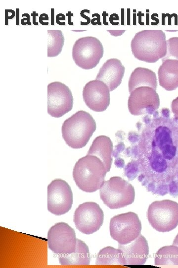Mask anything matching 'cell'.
Masks as SVG:
<instances>
[{"instance_id":"6da1fadb","label":"cell","mask_w":178,"mask_h":268,"mask_svg":"<svg viewBox=\"0 0 178 268\" xmlns=\"http://www.w3.org/2000/svg\"><path fill=\"white\" fill-rule=\"evenodd\" d=\"M165 33L161 30H144L136 33L131 47L134 56L139 61L154 63L167 53Z\"/></svg>"},{"instance_id":"7a4b0ae2","label":"cell","mask_w":178,"mask_h":268,"mask_svg":"<svg viewBox=\"0 0 178 268\" xmlns=\"http://www.w3.org/2000/svg\"><path fill=\"white\" fill-rule=\"evenodd\" d=\"M106 169L97 157L87 154L80 158L74 165L73 178L82 191L93 193L100 189L105 182Z\"/></svg>"},{"instance_id":"3957f363","label":"cell","mask_w":178,"mask_h":268,"mask_svg":"<svg viewBox=\"0 0 178 268\" xmlns=\"http://www.w3.org/2000/svg\"><path fill=\"white\" fill-rule=\"evenodd\" d=\"M96 128L92 116L86 111L79 110L63 122L62 137L69 147L81 148L88 143Z\"/></svg>"},{"instance_id":"277c9868","label":"cell","mask_w":178,"mask_h":268,"mask_svg":"<svg viewBox=\"0 0 178 268\" xmlns=\"http://www.w3.org/2000/svg\"><path fill=\"white\" fill-rule=\"evenodd\" d=\"M100 198L109 208L119 209L133 203L135 198L134 187L119 176L105 181L100 189Z\"/></svg>"},{"instance_id":"5b68a950","label":"cell","mask_w":178,"mask_h":268,"mask_svg":"<svg viewBox=\"0 0 178 268\" xmlns=\"http://www.w3.org/2000/svg\"><path fill=\"white\" fill-rule=\"evenodd\" d=\"M147 219L159 232L173 230L178 225V203L170 200L152 202L147 210Z\"/></svg>"},{"instance_id":"8992f818","label":"cell","mask_w":178,"mask_h":268,"mask_svg":"<svg viewBox=\"0 0 178 268\" xmlns=\"http://www.w3.org/2000/svg\"><path fill=\"white\" fill-rule=\"evenodd\" d=\"M103 53V45L98 39L86 36L75 41L72 55L77 66L84 69H90L98 64Z\"/></svg>"},{"instance_id":"52a82bcc","label":"cell","mask_w":178,"mask_h":268,"mask_svg":"<svg viewBox=\"0 0 178 268\" xmlns=\"http://www.w3.org/2000/svg\"><path fill=\"white\" fill-rule=\"evenodd\" d=\"M141 229V221L133 212L115 215L110 221V236L119 244H127L135 240L140 234Z\"/></svg>"},{"instance_id":"ba28073f","label":"cell","mask_w":178,"mask_h":268,"mask_svg":"<svg viewBox=\"0 0 178 268\" xmlns=\"http://www.w3.org/2000/svg\"><path fill=\"white\" fill-rule=\"evenodd\" d=\"M73 193L68 183L61 179L52 180L47 186V209L51 213L60 215L71 208Z\"/></svg>"},{"instance_id":"9c48e42d","label":"cell","mask_w":178,"mask_h":268,"mask_svg":"<svg viewBox=\"0 0 178 268\" xmlns=\"http://www.w3.org/2000/svg\"><path fill=\"white\" fill-rule=\"evenodd\" d=\"M103 220V210L97 203L92 201L80 204L75 209L73 217L76 228L88 235L98 230Z\"/></svg>"},{"instance_id":"30bf717a","label":"cell","mask_w":178,"mask_h":268,"mask_svg":"<svg viewBox=\"0 0 178 268\" xmlns=\"http://www.w3.org/2000/svg\"><path fill=\"white\" fill-rule=\"evenodd\" d=\"M77 239L74 229L63 222L53 225L47 233L48 248L58 255L74 252L76 248Z\"/></svg>"},{"instance_id":"8fae6325","label":"cell","mask_w":178,"mask_h":268,"mask_svg":"<svg viewBox=\"0 0 178 268\" xmlns=\"http://www.w3.org/2000/svg\"><path fill=\"white\" fill-rule=\"evenodd\" d=\"M73 106L71 91L65 84L52 82L47 85V112L52 117L60 118L70 111Z\"/></svg>"},{"instance_id":"7c38bea8","label":"cell","mask_w":178,"mask_h":268,"mask_svg":"<svg viewBox=\"0 0 178 268\" xmlns=\"http://www.w3.org/2000/svg\"><path fill=\"white\" fill-rule=\"evenodd\" d=\"M160 106V99L154 89L146 86L139 87L130 93L128 106L130 113L134 116L152 115Z\"/></svg>"},{"instance_id":"4fadbf2b","label":"cell","mask_w":178,"mask_h":268,"mask_svg":"<svg viewBox=\"0 0 178 268\" xmlns=\"http://www.w3.org/2000/svg\"><path fill=\"white\" fill-rule=\"evenodd\" d=\"M83 97L86 105L95 112H103L110 104V91L102 81L92 80L87 82L83 90Z\"/></svg>"},{"instance_id":"5bb4252c","label":"cell","mask_w":178,"mask_h":268,"mask_svg":"<svg viewBox=\"0 0 178 268\" xmlns=\"http://www.w3.org/2000/svg\"><path fill=\"white\" fill-rule=\"evenodd\" d=\"M118 248L123 252L126 265H143L147 260L149 254L148 244L147 240L141 234L128 244H119Z\"/></svg>"},{"instance_id":"9a60e30c","label":"cell","mask_w":178,"mask_h":268,"mask_svg":"<svg viewBox=\"0 0 178 268\" xmlns=\"http://www.w3.org/2000/svg\"><path fill=\"white\" fill-rule=\"evenodd\" d=\"M125 68L121 61L116 58L107 60L99 69L96 79L104 82L110 91L116 89L121 84Z\"/></svg>"},{"instance_id":"2e32d148","label":"cell","mask_w":178,"mask_h":268,"mask_svg":"<svg viewBox=\"0 0 178 268\" xmlns=\"http://www.w3.org/2000/svg\"><path fill=\"white\" fill-rule=\"evenodd\" d=\"M162 63L158 70L159 83L167 91L178 87V60L167 59Z\"/></svg>"},{"instance_id":"e0dca14e","label":"cell","mask_w":178,"mask_h":268,"mask_svg":"<svg viewBox=\"0 0 178 268\" xmlns=\"http://www.w3.org/2000/svg\"><path fill=\"white\" fill-rule=\"evenodd\" d=\"M113 143L106 135H99L93 140L88 154L94 155L104 163L107 172L110 170L112 162Z\"/></svg>"},{"instance_id":"ac0fdd59","label":"cell","mask_w":178,"mask_h":268,"mask_svg":"<svg viewBox=\"0 0 178 268\" xmlns=\"http://www.w3.org/2000/svg\"><path fill=\"white\" fill-rule=\"evenodd\" d=\"M153 146H157L162 156L167 160L173 159L176 155V147L174 145L171 132L165 126H159L155 132Z\"/></svg>"},{"instance_id":"d6986e66","label":"cell","mask_w":178,"mask_h":268,"mask_svg":"<svg viewBox=\"0 0 178 268\" xmlns=\"http://www.w3.org/2000/svg\"><path fill=\"white\" fill-rule=\"evenodd\" d=\"M130 93L134 89L143 86L157 88V77L155 73L147 68L138 67L132 72L128 82Z\"/></svg>"},{"instance_id":"ffe728a7","label":"cell","mask_w":178,"mask_h":268,"mask_svg":"<svg viewBox=\"0 0 178 268\" xmlns=\"http://www.w3.org/2000/svg\"><path fill=\"white\" fill-rule=\"evenodd\" d=\"M58 259L61 265H89L90 255L86 244L77 239L76 250L70 254L59 255Z\"/></svg>"},{"instance_id":"44dd1931","label":"cell","mask_w":178,"mask_h":268,"mask_svg":"<svg viewBox=\"0 0 178 268\" xmlns=\"http://www.w3.org/2000/svg\"><path fill=\"white\" fill-rule=\"evenodd\" d=\"M96 265H126V262L120 249L108 246L102 249L96 256Z\"/></svg>"},{"instance_id":"7402d4cb","label":"cell","mask_w":178,"mask_h":268,"mask_svg":"<svg viewBox=\"0 0 178 268\" xmlns=\"http://www.w3.org/2000/svg\"><path fill=\"white\" fill-rule=\"evenodd\" d=\"M155 265L163 267L178 266V247L172 245L160 248L155 254Z\"/></svg>"},{"instance_id":"603a6c76","label":"cell","mask_w":178,"mask_h":268,"mask_svg":"<svg viewBox=\"0 0 178 268\" xmlns=\"http://www.w3.org/2000/svg\"><path fill=\"white\" fill-rule=\"evenodd\" d=\"M47 57H54L62 50L64 37L61 30H48Z\"/></svg>"},{"instance_id":"cb8c5ba5","label":"cell","mask_w":178,"mask_h":268,"mask_svg":"<svg viewBox=\"0 0 178 268\" xmlns=\"http://www.w3.org/2000/svg\"><path fill=\"white\" fill-rule=\"evenodd\" d=\"M149 161L151 168L157 172H163L167 168L166 159L155 148L149 157Z\"/></svg>"},{"instance_id":"d4e9b609","label":"cell","mask_w":178,"mask_h":268,"mask_svg":"<svg viewBox=\"0 0 178 268\" xmlns=\"http://www.w3.org/2000/svg\"><path fill=\"white\" fill-rule=\"evenodd\" d=\"M167 53L162 61L167 59L178 60V37L170 38L166 41Z\"/></svg>"},{"instance_id":"484cf974","label":"cell","mask_w":178,"mask_h":268,"mask_svg":"<svg viewBox=\"0 0 178 268\" xmlns=\"http://www.w3.org/2000/svg\"><path fill=\"white\" fill-rule=\"evenodd\" d=\"M139 172L138 162L136 161L132 160L125 166L124 173L129 181H132L137 177Z\"/></svg>"},{"instance_id":"4316f807","label":"cell","mask_w":178,"mask_h":268,"mask_svg":"<svg viewBox=\"0 0 178 268\" xmlns=\"http://www.w3.org/2000/svg\"><path fill=\"white\" fill-rule=\"evenodd\" d=\"M169 193V186L164 182L157 183L155 194L160 196H164Z\"/></svg>"},{"instance_id":"83f0119b","label":"cell","mask_w":178,"mask_h":268,"mask_svg":"<svg viewBox=\"0 0 178 268\" xmlns=\"http://www.w3.org/2000/svg\"><path fill=\"white\" fill-rule=\"evenodd\" d=\"M169 194L174 198L178 197V181L173 180L168 184Z\"/></svg>"},{"instance_id":"f1b7e54d","label":"cell","mask_w":178,"mask_h":268,"mask_svg":"<svg viewBox=\"0 0 178 268\" xmlns=\"http://www.w3.org/2000/svg\"><path fill=\"white\" fill-rule=\"evenodd\" d=\"M125 149V145L124 142H120L115 146L114 149L113 150L112 152V156L115 158L120 157L121 153L124 151Z\"/></svg>"},{"instance_id":"f546056e","label":"cell","mask_w":178,"mask_h":268,"mask_svg":"<svg viewBox=\"0 0 178 268\" xmlns=\"http://www.w3.org/2000/svg\"><path fill=\"white\" fill-rule=\"evenodd\" d=\"M128 138L132 143H135L138 141L139 135L134 132H130L128 134Z\"/></svg>"},{"instance_id":"4dcf8cb0","label":"cell","mask_w":178,"mask_h":268,"mask_svg":"<svg viewBox=\"0 0 178 268\" xmlns=\"http://www.w3.org/2000/svg\"><path fill=\"white\" fill-rule=\"evenodd\" d=\"M15 12L12 9L5 10V25H8V20L12 19L15 16Z\"/></svg>"},{"instance_id":"1f68e13d","label":"cell","mask_w":178,"mask_h":268,"mask_svg":"<svg viewBox=\"0 0 178 268\" xmlns=\"http://www.w3.org/2000/svg\"><path fill=\"white\" fill-rule=\"evenodd\" d=\"M171 108L175 116L178 118V96L172 101Z\"/></svg>"},{"instance_id":"d6a6232c","label":"cell","mask_w":178,"mask_h":268,"mask_svg":"<svg viewBox=\"0 0 178 268\" xmlns=\"http://www.w3.org/2000/svg\"><path fill=\"white\" fill-rule=\"evenodd\" d=\"M55 21L58 25L65 24V16L63 13H58L55 18Z\"/></svg>"},{"instance_id":"836d02e7","label":"cell","mask_w":178,"mask_h":268,"mask_svg":"<svg viewBox=\"0 0 178 268\" xmlns=\"http://www.w3.org/2000/svg\"><path fill=\"white\" fill-rule=\"evenodd\" d=\"M21 16L22 18L20 22L22 25H31V23L30 21V15L28 13H23Z\"/></svg>"},{"instance_id":"e575fe53","label":"cell","mask_w":178,"mask_h":268,"mask_svg":"<svg viewBox=\"0 0 178 268\" xmlns=\"http://www.w3.org/2000/svg\"><path fill=\"white\" fill-rule=\"evenodd\" d=\"M48 16L46 13H42L40 15L39 22L42 25L48 24Z\"/></svg>"},{"instance_id":"d590c367","label":"cell","mask_w":178,"mask_h":268,"mask_svg":"<svg viewBox=\"0 0 178 268\" xmlns=\"http://www.w3.org/2000/svg\"><path fill=\"white\" fill-rule=\"evenodd\" d=\"M114 164L117 168H123L125 167V161L123 158L119 157L115 158Z\"/></svg>"},{"instance_id":"8d00e7d4","label":"cell","mask_w":178,"mask_h":268,"mask_svg":"<svg viewBox=\"0 0 178 268\" xmlns=\"http://www.w3.org/2000/svg\"><path fill=\"white\" fill-rule=\"evenodd\" d=\"M161 113L163 117L169 118L170 116V111L168 108H163L161 110Z\"/></svg>"},{"instance_id":"74e56055","label":"cell","mask_w":178,"mask_h":268,"mask_svg":"<svg viewBox=\"0 0 178 268\" xmlns=\"http://www.w3.org/2000/svg\"><path fill=\"white\" fill-rule=\"evenodd\" d=\"M66 15L68 17L67 22H68V24L73 25V23L71 22V16H73V13H72L71 11H69L66 13Z\"/></svg>"},{"instance_id":"f35d334b","label":"cell","mask_w":178,"mask_h":268,"mask_svg":"<svg viewBox=\"0 0 178 268\" xmlns=\"http://www.w3.org/2000/svg\"><path fill=\"white\" fill-rule=\"evenodd\" d=\"M38 13L33 11L31 13V15L33 16V23L34 25H38V23L36 21V16H38Z\"/></svg>"},{"instance_id":"ab89813d","label":"cell","mask_w":178,"mask_h":268,"mask_svg":"<svg viewBox=\"0 0 178 268\" xmlns=\"http://www.w3.org/2000/svg\"><path fill=\"white\" fill-rule=\"evenodd\" d=\"M80 15L82 17H84V18H86L87 20L88 23H89V22L90 21V19H89V17H88V16H87L86 15H85V14H84V10H82L81 11Z\"/></svg>"},{"instance_id":"60d3db41","label":"cell","mask_w":178,"mask_h":268,"mask_svg":"<svg viewBox=\"0 0 178 268\" xmlns=\"http://www.w3.org/2000/svg\"><path fill=\"white\" fill-rule=\"evenodd\" d=\"M16 24H19V8L16 9Z\"/></svg>"},{"instance_id":"b9f144b4","label":"cell","mask_w":178,"mask_h":268,"mask_svg":"<svg viewBox=\"0 0 178 268\" xmlns=\"http://www.w3.org/2000/svg\"><path fill=\"white\" fill-rule=\"evenodd\" d=\"M51 24H54V9H51Z\"/></svg>"},{"instance_id":"7bdbcfd3","label":"cell","mask_w":178,"mask_h":268,"mask_svg":"<svg viewBox=\"0 0 178 268\" xmlns=\"http://www.w3.org/2000/svg\"><path fill=\"white\" fill-rule=\"evenodd\" d=\"M143 120L144 122L146 124L149 123L150 122V121H151L150 119V117L148 115H145L143 118Z\"/></svg>"},{"instance_id":"ee69618b","label":"cell","mask_w":178,"mask_h":268,"mask_svg":"<svg viewBox=\"0 0 178 268\" xmlns=\"http://www.w3.org/2000/svg\"><path fill=\"white\" fill-rule=\"evenodd\" d=\"M173 245L178 247V233L176 236L175 239L174 240V241L173 242Z\"/></svg>"},{"instance_id":"f6af8a7d","label":"cell","mask_w":178,"mask_h":268,"mask_svg":"<svg viewBox=\"0 0 178 268\" xmlns=\"http://www.w3.org/2000/svg\"><path fill=\"white\" fill-rule=\"evenodd\" d=\"M145 175L143 174H141L139 175L138 177V180L141 182L145 179Z\"/></svg>"},{"instance_id":"bcb514c9","label":"cell","mask_w":178,"mask_h":268,"mask_svg":"<svg viewBox=\"0 0 178 268\" xmlns=\"http://www.w3.org/2000/svg\"></svg>"}]
</instances>
